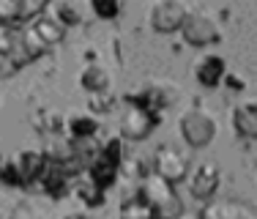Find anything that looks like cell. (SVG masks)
Masks as SVG:
<instances>
[{
	"label": "cell",
	"instance_id": "1",
	"mask_svg": "<svg viewBox=\"0 0 257 219\" xmlns=\"http://www.w3.org/2000/svg\"><path fill=\"white\" fill-rule=\"evenodd\" d=\"M140 194L145 197V203L151 205V216L154 219H173L183 211L181 197L175 194V184L164 181L162 175H145Z\"/></svg>",
	"mask_w": 257,
	"mask_h": 219
},
{
	"label": "cell",
	"instance_id": "2",
	"mask_svg": "<svg viewBox=\"0 0 257 219\" xmlns=\"http://www.w3.org/2000/svg\"><path fill=\"white\" fill-rule=\"evenodd\" d=\"M178 129H181L183 143H186L189 148L200 151V148H208V145L216 140L219 121H216V115L205 107H189L186 113L181 115Z\"/></svg>",
	"mask_w": 257,
	"mask_h": 219
},
{
	"label": "cell",
	"instance_id": "3",
	"mask_svg": "<svg viewBox=\"0 0 257 219\" xmlns=\"http://www.w3.org/2000/svg\"><path fill=\"white\" fill-rule=\"evenodd\" d=\"M123 167V137H112L107 140V145H101L99 154L90 159L88 164V178L96 181L101 189L115 184V178L120 175Z\"/></svg>",
	"mask_w": 257,
	"mask_h": 219
},
{
	"label": "cell",
	"instance_id": "4",
	"mask_svg": "<svg viewBox=\"0 0 257 219\" xmlns=\"http://www.w3.org/2000/svg\"><path fill=\"white\" fill-rule=\"evenodd\" d=\"M186 44L192 47H211L222 39V25L219 17L211 9H189V17L181 28Z\"/></svg>",
	"mask_w": 257,
	"mask_h": 219
},
{
	"label": "cell",
	"instance_id": "5",
	"mask_svg": "<svg viewBox=\"0 0 257 219\" xmlns=\"http://www.w3.org/2000/svg\"><path fill=\"white\" fill-rule=\"evenodd\" d=\"M181 96V88L178 82H170V80H154V82H145L140 85V90H134L132 96H126L128 104H137V107H145L151 113H159L162 115L167 107H173Z\"/></svg>",
	"mask_w": 257,
	"mask_h": 219
},
{
	"label": "cell",
	"instance_id": "6",
	"mask_svg": "<svg viewBox=\"0 0 257 219\" xmlns=\"http://www.w3.org/2000/svg\"><path fill=\"white\" fill-rule=\"evenodd\" d=\"M189 17V6L183 0H156L148 9V25L156 33H178Z\"/></svg>",
	"mask_w": 257,
	"mask_h": 219
},
{
	"label": "cell",
	"instance_id": "7",
	"mask_svg": "<svg viewBox=\"0 0 257 219\" xmlns=\"http://www.w3.org/2000/svg\"><path fill=\"white\" fill-rule=\"evenodd\" d=\"M189 170H192V162H189V156L183 154L181 148H175V145H159L156 148L154 173L162 175L164 181H170V184H181V181H186Z\"/></svg>",
	"mask_w": 257,
	"mask_h": 219
},
{
	"label": "cell",
	"instance_id": "8",
	"mask_svg": "<svg viewBox=\"0 0 257 219\" xmlns=\"http://www.w3.org/2000/svg\"><path fill=\"white\" fill-rule=\"evenodd\" d=\"M186 181H189L192 197L208 203V200L219 192V186H222V170H219L213 162H197L192 170H189Z\"/></svg>",
	"mask_w": 257,
	"mask_h": 219
},
{
	"label": "cell",
	"instance_id": "9",
	"mask_svg": "<svg viewBox=\"0 0 257 219\" xmlns=\"http://www.w3.org/2000/svg\"><path fill=\"white\" fill-rule=\"evenodd\" d=\"M197 219H257V205L241 197H211L197 214Z\"/></svg>",
	"mask_w": 257,
	"mask_h": 219
},
{
	"label": "cell",
	"instance_id": "10",
	"mask_svg": "<svg viewBox=\"0 0 257 219\" xmlns=\"http://www.w3.org/2000/svg\"><path fill=\"white\" fill-rule=\"evenodd\" d=\"M159 124V113H151L145 107H137V104H128L123 118H120V137L123 140H132V143H140L156 129Z\"/></svg>",
	"mask_w": 257,
	"mask_h": 219
},
{
	"label": "cell",
	"instance_id": "11",
	"mask_svg": "<svg viewBox=\"0 0 257 219\" xmlns=\"http://www.w3.org/2000/svg\"><path fill=\"white\" fill-rule=\"evenodd\" d=\"M232 129L241 140H257V99H246L232 107Z\"/></svg>",
	"mask_w": 257,
	"mask_h": 219
},
{
	"label": "cell",
	"instance_id": "12",
	"mask_svg": "<svg viewBox=\"0 0 257 219\" xmlns=\"http://www.w3.org/2000/svg\"><path fill=\"white\" fill-rule=\"evenodd\" d=\"M224 77H227V63H224L222 55H205L194 69V80L203 88H216Z\"/></svg>",
	"mask_w": 257,
	"mask_h": 219
},
{
	"label": "cell",
	"instance_id": "13",
	"mask_svg": "<svg viewBox=\"0 0 257 219\" xmlns=\"http://www.w3.org/2000/svg\"><path fill=\"white\" fill-rule=\"evenodd\" d=\"M17 159V173H20V186H30V184H39V175L41 167H44L47 156L41 151H22V154L14 156Z\"/></svg>",
	"mask_w": 257,
	"mask_h": 219
},
{
	"label": "cell",
	"instance_id": "14",
	"mask_svg": "<svg viewBox=\"0 0 257 219\" xmlns=\"http://www.w3.org/2000/svg\"><path fill=\"white\" fill-rule=\"evenodd\" d=\"M79 85H82L85 93H109L112 90V74H109L104 66L99 63H90L82 69V74H79Z\"/></svg>",
	"mask_w": 257,
	"mask_h": 219
},
{
	"label": "cell",
	"instance_id": "15",
	"mask_svg": "<svg viewBox=\"0 0 257 219\" xmlns=\"http://www.w3.org/2000/svg\"><path fill=\"white\" fill-rule=\"evenodd\" d=\"M30 28L41 36V41H44L47 47H55L58 41H63V36H66V25L55 14H39L36 20H30Z\"/></svg>",
	"mask_w": 257,
	"mask_h": 219
},
{
	"label": "cell",
	"instance_id": "16",
	"mask_svg": "<svg viewBox=\"0 0 257 219\" xmlns=\"http://www.w3.org/2000/svg\"><path fill=\"white\" fill-rule=\"evenodd\" d=\"M52 14L63 22L66 28L79 25L85 20V0H55Z\"/></svg>",
	"mask_w": 257,
	"mask_h": 219
},
{
	"label": "cell",
	"instance_id": "17",
	"mask_svg": "<svg viewBox=\"0 0 257 219\" xmlns=\"http://www.w3.org/2000/svg\"><path fill=\"white\" fill-rule=\"evenodd\" d=\"M69 135L74 140H88V137H96V132H99V118L90 113H77L69 118Z\"/></svg>",
	"mask_w": 257,
	"mask_h": 219
},
{
	"label": "cell",
	"instance_id": "18",
	"mask_svg": "<svg viewBox=\"0 0 257 219\" xmlns=\"http://www.w3.org/2000/svg\"><path fill=\"white\" fill-rule=\"evenodd\" d=\"M120 219H154V216H151V205L137 192L134 197H123V203H120Z\"/></svg>",
	"mask_w": 257,
	"mask_h": 219
},
{
	"label": "cell",
	"instance_id": "19",
	"mask_svg": "<svg viewBox=\"0 0 257 219\" xmlns=\"http://www.w3.org/2000/svg\"><path fill=\"white\" fill-rule=\"evenodd\" d=\"M47 0H17V22L36 20L39 14H44Z\"/></svg>",
	"mask_w": 257,
	"mask_h": 219
},
{
	"label": "cell",
	"instance_id": "20",
	"mask_svg": "<svg viewBox=\"0 0 257 219\" xmlns=\"http://www.w3.org/2000/svg\"><path fill=\"white\" fill-rule=\"evenodd\" d=\"M77 194H79V197H82L88 205H99L101 200H104V189L96 184V181H90L88 175H85V181L77 186Z\"/></svg>",
	"mask_w": 257,
	"mask_h": 219
},
{
	"label": "cell",
	"instance_id": "21",
	"mask_svg": "<svg viewBox=\"0 0 257 219\" xmlns=\"http://www.w3.org/2000/svg\"><path fill=\"white\" fill-rule=\"evenodd\" d=\"M90 9L101 20H115L123 9V0H90Z\"/></svg>",
	"mask_w": 257,
	"mask_h": 219
},
{
	"label": "cell",
	"instance_id": "22",
	"mask_svg": "<svg viewBox=\"0 0 257 219\" xmlns=\"http://www.w3.org/2000/svg\"><path fill=\"white\" fill-rule=\"evenodd\" d=\"M9 219H41V216H39V211H36L33 205H28V203H20L17 208H11Z\"/></svg>",
	"mask_w": 257,
	"mask_h": 219
},
{
	"label": "cell",
	"instance_id": "23",
	"mask_svg": "<svg viewBox=\"0 0 257 219\" xmlns=\"http://www.w3.org/2000/svg\"><path fill=\"white\" fill-rule=\"evenodd\" d=\"M63 219H96V216L90 214V211H69Z\"/></svg>",
	"mask_w": 257,
	"mask_h": 219
},
{
	"label": "cell",
	"instance_id": "24",
	"mask_svg": "<svg viewBox=\"0 0 257 219\" xmlns=\"http://www.w3.org/2000/svg\"><path fill=\"white\" fill-rule=\"evenodd\" d=\"M173 219H197V216H194V214H186V211H181V214L173 216Z\"/></svg>",
	"mask_w": 257,
	"mask_h": 219
}]
</instances>
